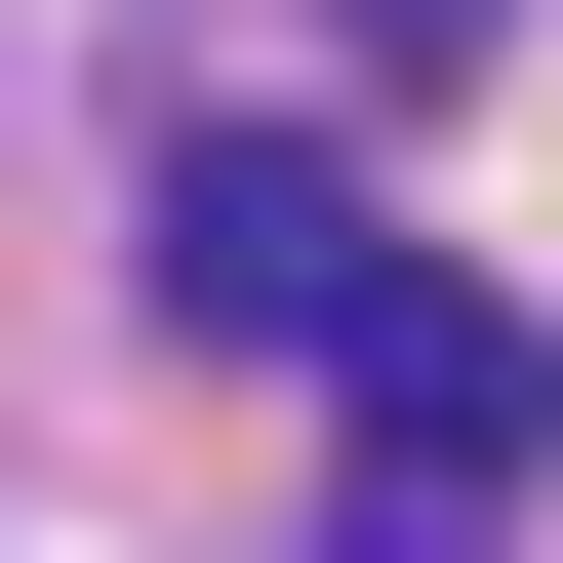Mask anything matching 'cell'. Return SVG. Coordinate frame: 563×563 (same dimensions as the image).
<instances>
[{
  "mask_svg": "<svg viewBox=\"0 0 563 563\" xmlns=\"http://www.w3.org/2000/svg\"><path fill=\"white\" fill-rule=\"evenodd\" d=\"M322 402H363V523L443 563L483 483L563 443V363H523V282H443V242H363V322H322Z\"/></svg>",
  "mask_w": 563,
  "mask_h": 563,
  "instance_id": "6da1fadb",
  "label": "cell"
},
{
  "mask_svg": "<svg viewBox=\"0 0 563 563\" xmlns=\"http://www.w3.org/2000/svg\"><path fill=\"white\" fill-rule=\"evenodd\" d=\"M121 242H162V322H201V363H322V322H363V162H282V121H201Z\"/></svg>",
  "mask_w": 563,
  "mask_h": 563,
  "instance_id": "7a4b0ae2",
  "label": "cell"
}]
</instances>
